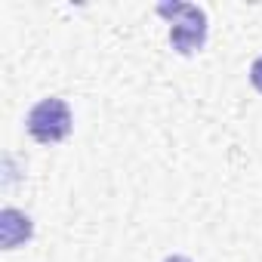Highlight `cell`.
Listing matches in <instances>:
<instances>
[{
	"label": "cell",
	"mask_w": 262,
	"mask_h": 262,
	"mask_svg": "<svg viewBox=\"0 0 262 262\" xmlns=\"http://www.w3.org/2000/svg\"><path fill=\"white\" fill-rule=\"evenodd\" d=\"M167 262H191V259H188V256H170Z\"/></svg>",
	"instance_id": "5"
},
{
	"label": "cell",
	"mask_w": 262,
	"mask_h": 262,
	"mask_svg": "<svg viewBox=\"0 0 262 262\" xmlns=\"http://www.w3.org/2000/svg\"><path fill=\"white\" fill-rule=\"evenodd\" d=\"M25 126H28V133H31L34 142H40V145H56V142H62V139L71 133V108L65 105V99H56V96L40 99V102L28 111Z\"/></svg>",
	"instance_id": "2"
},
{
	"label": "cell",
	"mask_w": 262,
	"mask_h": 262,
	"mask_svg": "<svg viewBox=\"0 0 262 262\" xmlns=\"http://www.w3.org/2000/svg\"><path fill=\"white\" fill-rule=\"evenodd\" d=\"M31 234H34V225H31V219L22 210L7 207L4 213H0V244H4V250L22 247L25 241H31Z\"/></svg>",
	"instance_id": "3"
},
{
	"label": "cell",
	"mask_w": 262,
	"mask_h": 262,
	"mask_svg": "<svg viewBox=\"0 0 262 262\" xmlns=\"http://www.w3.org/2000/svg\"><path fill=\"white\" fill-rule=\"evenodd\" d=\"M250 83H253V86L262 93V56H259V59L250 65Z\"/></svg>",
	"instance_id": "4"
},
{
	"label": "cell",
	"mask_w": 262,
	"mask_h": 262,
	"mask_svg": "<svg viewBox=\"0 0 262 262\" xmlns=\"http://www.w3.org/2000/svg\"><path fill=\"white\" fill-rule=\"evenodd\" d=\"M158 16L170 19V47L191 56L207 43V13L194 4H158Z\"/></svg>",
	"instance_id": "1"
}]
</instances>
